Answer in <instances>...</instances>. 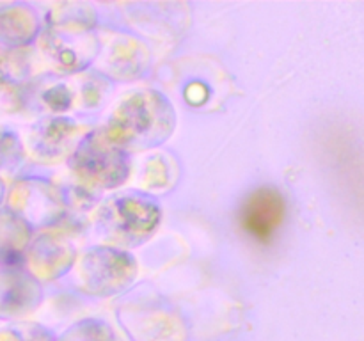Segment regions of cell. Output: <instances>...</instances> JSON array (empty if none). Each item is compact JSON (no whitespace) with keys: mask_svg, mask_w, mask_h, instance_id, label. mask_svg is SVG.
I'll return each mask as SVG.
<instances>
[{"mask_svg":"<svg viewBox=\"0 0 364 341\" xmlns=\"http://www.w3.org/2000/svg\"><path fill=\"white\" fill-rule=\"evenodd\" d=\"M0 341H53V336L41 325L16 323L0 330Z\"/></svg>","mask_w":364,"mask_h":341,"instance_id":"cell-11","label":"cell"},{"mask_svg":"<svg viewBox=\"0 0 364 341\" xmlns=\"http://www.w3.org/2000/svg\"><path fill=\"white\" fill-rule=\"evenodd\" d=\"M20 75V66H18L14 55H0V87L14 82Z\"/></svg>","mask_w":364,"mask_h":341,"instance_id":"cell-13","label":"cell"},{"mask_svg":"<svg viewBox=\"0 0 364 341\" xmlns=\"http://www.w3.org/2000/svg\"><path fill=\"white\" fill-rule=\"evenodd\" d=\"M41 302V288L27 272L9 269L0 272V316L16 318L27 315Z\"/></svg>","mask_w":364,"mask_h":341,"instance_id":"cell-6","label":"cell"},{"mask_svg":"<svg viewBox=\"0 0 364 341\" xmlns=\"http://www.w3.org/2000/svg\"><path fill=\"white\" fill-rule=\"evenodd\" d=\"M38 32V20L23 4H4L0 9V45L16 48L31 41Z\"/></svg>","mask_w":364,"mask_h":341,"instance_id":"cell-7","label":"cell"},{"mask_svg":"<svg viewBox=\"0 0 364 341\" xmlns=\"http://www.w3.org/2000/svg\"><path fill=\"white\" fill-rule=\"evenodd\" d=\"M160 208L155 201L139 194L112 197L100 212V227L109 240L137 245L156 229Z\"/></svg>","mask_w":364,"mask_h":341,"instance_id":"cell-2","label":"cell"},{"mask_svg":"<svg viewBox=\"0 0 364 341\" xmlns=\"http://www.w3.org/2000/svg\"><path fill=\"white\" fill-rule=\"evenodd\" d=\"M174 110L160 92L141 91L128 96L110 119L105 134L121 148H151L171 135Z\"/></svg>","mask_w":364,"mask_h":341,"instance_id":"cell-1","label":"cell"},{"mask_svg":"<svg viewBox=\"0 0 364 341\" xmlns=\"http://www.w3.org/2000/svg\"><path fill=\"white\" fill-rule=\"evenodd\" d=\"M4 195H6V187H4V181L0 180V205H2L4 201Z\"/></svg>","mask_w":364,"mask_h":341,"instance_id":"cell-16","label":"cell"},{"mask_svg":"<svg viewBox=\"0 0 364 341\" xmlns=\"http://www.w3.org/2000/svg\"><path fill=\"white\" fill-rule=\"evenodd\" d=\"M45 102L52 107L53 110H66L68 105H70V92H68L66 87L59 85V87L50 89L45 94Z\"/></svg>","mask_w":364,"mask_h":341,"instance_id":"cell-14","label":"cell"},{"mask_svg":"<svg viewBox=\"0 0 364 341\" xmlns=\"http://www.w3.org/2000/svg\"><path fill=\"white\" fill-rule=\"evenodd\" d=\"M134 276V259L116 249H92L82 261V279L92 293H114L127 286Z\"/></svg>","mask_w":364,"mask_h":341,"instance_id":"cell-4","label":"cell"},{"mask_svg":"<svg viewBox=\"0 0 364 341\" xmlns=\"http://www.w3.org/2000/svg\"><path fill=\"white\" fill-rule=\"evenodd\" d=\"M75 173L96 187H117L128 176L127 149L110 141L105 130L92 131L71 160Z\"/></svg>","mask_w":364,"mask_h":341,"instance_id":"cell-3","label":"cell"},{"mask_svg":"<svg viewBox=\"0 0 364 341\" xmlns=\"http://www.w3.org/2000/svg\"><path fill=\"white\" fill-rule=\"evenodd\" d=\"M287 202L276 187H259L242 205L238 219L245 233L262 244H269L283 224Z\"/></svg>","mask_w":364,"mask_h":341,"instance_id":"cell-5","label":"cell"},{"mask_svg":"<svg viewBox=\"0 0 364 341\" xmlns=\"http://www.w3.org/2000/svg\"><path fill=\"white\" fill-rule=\"evenodd\" d=\"M63 341H114L112 332L100 322H84L73 327Z\"/></svg>","mask_w":364,"mask_h":341,"instance_id":"cell-12","label":"cell"},{"mask_svg":"<svg viewBox=\"0 0 364 341\" xmlns=\"http://www.w3.org/2000/svg\"><path fill=\"white\" fill-rule=\"evenodd\" d=\"M75 134H77V126L73 121L64 119V117L45 119L32 131L31 146L38 155L57 156L70 146Z\"/></svg>","mask_w":364,"mask_h":341,"instance_id":"cell-8","label":"cell"},{"mask_svg":"<svg viewBox=\"0 0 364 341\" xmlns=\"http://www.w3.org/2000/svg\"><path fill=\"white\" fill-rule=\"evenodd\" d=\"M27 222L14 212H0V259L4 263H16L27 247Z\"/></svg>","mask_w":364,"mask_h":341,"instance_id":"cell-9","label":"cell"},{"mask_svg":"<svg viewBox=\"0 0 364 341\" xmlns=\"http://www.w3.org/2000/svg\"><path fill=\"white\" fill-rule=\"evenodd\" d=\"M187 99L191 103H205L206 102V87L203 84H192L191 87L187 89Z\"/></svg>","mask_w":364,"mask_h":341,"instance_id":"cell-15","label":"cell"},{"mask_svg":"<svg viewBox=\"0 0 364 341\" xmlns=\"http://www.w3.org/2000/svg\"><path fill=\"white\" fill-rule=\"evenodd\" d=\"M31 266L34 269V272L38 274H53V265L59 270V274L63 272V266H70L71 261V252H68V249H60L59 245L53 244V240H48L46 237H41L39 240H36V244L31 249Z\"/></svg>","mask_w":364,"mask_h":341,"instance_id":"cell-10","label":"cell"}]
</instances>
